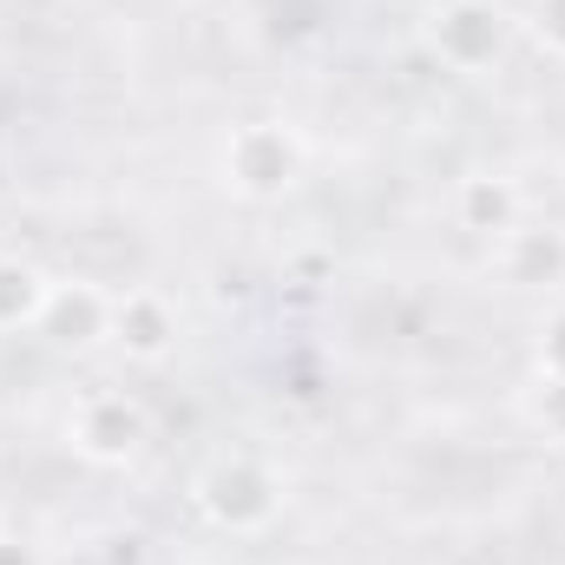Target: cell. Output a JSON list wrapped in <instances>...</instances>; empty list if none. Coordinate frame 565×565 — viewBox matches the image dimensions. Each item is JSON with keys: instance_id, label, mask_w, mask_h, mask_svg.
I'll list each match as a JSON object with an SVG mask.
<instances>
[{"instance_id": "1", "label": "cell", "mask_w": 565, "mask_h": 565, "mask_svg": "<svg viewBox=\"0 0 565 565\" xmlns=\"http://www.w3.org/2000/svg\"><path fill=\"white\" fill-rule=\"evenodd\" d=\"M309 171V145L289 119H244L224 132L217 178L237 204H282Z\"/></svg>"}, {"instance_id": "2", "label": "cell", "mask_w": 565, "mask_h": 565, "mask_svg": "<svg viewBox=\"0 0 565 565\" xmlns=\"http://www.w3.org/2000/svg\"><path fill=\"white\" fill-rule=\"evenodd\" d=\"M191 500H198V513L217 533H264V526H277V513H282V473L264 454L237 447V454H217V460L198 467Z\"/></svg>"}, {"instance_id": "3", "label": "cell", "mask_w": 565, "mask_h": 565, "mask_svg": "<svg viewBox=\"0 0 565 565\" xmlns=\"http://www.w3.org/2000/svg\"><path fill=\"white\" fill-rule=\"evenodd\" d=\"M422 40L427 53L447 73H493L513 46V13L500 0H434L422 13Z\"/></svg>"}, {"instance_id": "4", "label": "cell", "mask_w": 565, "mask_h": 565, "mask_svg": "<svg viewBox=\"0 0 565 565\" xmlns=\"http://www.w3.org/2000/svg\"><path fill=\"white\" fill-rule=\"evenodd\" d=\"M151 440V408L132 388H86L66 415V447L93 467H132Z\"/></svg>"}, {"instance_id": "5", "label": "cell", "mask_w": 565, "mask_h": 565, "mask_svg": "<svg viewBox=\"0 0 565 565\" xmlns=\"http://www.w3.org/2000/svg\"><path fill=\"white\" fill-rule=\"evenodd\" d=\"M178 335H184V322H178V309L158 296V289H126V296H113V349L126 355V362H139V369H158V362H171L178 355Z\"/></svg>"}, {"instance_id": "6", "label": "cell", "mask_w": 565, "mask_h": 565, "mask_svg": "<svg viewBox=\"0 0 565 565\" xmlns=\"http://www.w3.org/2000/svg\"><path fill=\"white\" fill-rule=\"evenodd\" d=\"M40 335H46L60 355H86V349H99V342L113 335V296H106L99 282H86V277L53 282L46 316H40Z\"/></svg>"}, {"instance_id": "7", "label": "cell", "mask_w": 565, "mask_h": 565, "mask_svg": "<svg viewBox=\"0 0 565 565\" xmlns=\"http://www.w3.org/2000/svg\"><path fill=\"white\" fill-rule=\"evenodd\" d=\"M493 270L513 289H559L565 282V231L546 224V217H520L493 244Z\"/></svg>"}, {"instance_id": "8", "label": "cell", "mask_w": 565, "mask_h": 565, "mask_svg": "<svg viewBox=\"0 0 565 565\" xmlns=\"http://www.w3.org/2000/svg\"><path fill=\"white\" fill-rule=\"evenodd\" d=\"M520 217H526V191H520L507 171H467V178L454 184V224H460L467 237L500 244Z\"/></svg>"}, {"instance_id": "9", "label": "cell", "mask_w": 565, "mask_h": 565, "mask_svg": "<svg viewBox=\"0 0 565 565\" xmlns=\"http://www.w3.org/2000/svg\"><path fill=\"white\" fill-rule=\"evenodd\" d=\"M46 296H53V277H46L33 257H0V335L40 329Z\"/></svg>"}, {"instance_id": "10", "label": "cell", "mask_w": 565, "mask_h": 565, "mask_svg": "<svg viewBox=\"0 0 565 565\" xmlns=\"http://www.w3.org/2000/svg\"><path fill=\"white\" fill-rule=\"evenodd\" d=\"M533 422H540L546 440L565 447V375H540L533 382Z\"/></svg>"}, {"instance_id": "11", "label": "cell", "mask_w": 565, "mask_h": 565, "mask_svg": "<svg viewBox=\"0 0 565 565\" xmlns=\"http://www.w3.org/2000/svg\"><path fill=\"white\" fill-rule=\"evenodd\" d=\"M526 26L553 60H565V0H526Z\"/></svg>"}, {"instance_id": "12", "label": "cell", "mask_w": 565, "mask_h": 565, "mask_svg": "<svg viewBox=\"0 0 565 565\" xmlns=\"http://www.w3.org/2000/svg\"><path fill=\"white\" fill-rule=\"evenodd\" d=\"M533 369L540 375H565V302L540 322V342H533Z\"/></svg>"}, {"instance_id": "13", "label": "cell", "mask_w": 565, "mask_h": 565, "mask_svg": "<svg viewBox=\"0 0 565 565\" xmlns=\"http://www.w3.org/2000/svg\"><path fill=\"white\" fill-rule=\"evenodd\" d=\"M0 565H46V553L26 533H0Z\"/></svg>"}]
</instances>
